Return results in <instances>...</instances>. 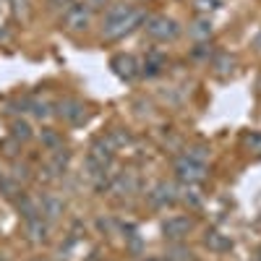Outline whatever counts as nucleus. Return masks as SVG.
<instances>
[{
  "mask_svg": "<svg viewBox=\"0 0 261 261\" xmlns=\"http://www.w3.org/2000/svg\"><path fill=\"white\" fill-rule=\"evenodd\" d=\"M146 21V11L139 6H128V3H113L105 11L102 18V37L107 42H115L128 37L130 32H136L139 27H144Z\"/></svg>",
  "mask_w": 261,
  "mask_h": 261,
  "instance_id": "1",
  "label": "nucleus"
},
{
  "mask_svg": "<svg viewBox=\"0 0 261 261\" xmlns=\"http://www.w3.org/2000/svg\"><path fill=\"white\" fill-rule=\"evenodd\" d=\"M144 32H146L149 39L167 45V42H175V39L180 37L183 29H180V24H178L175 18L157 13V16H146V21H144Z\"/></svg>",
  "mask_w": 261,
  "mask_h": 261,
  "instance_id": "2",
  "label": "nucleus"
},
{
  "mask_svg": "<svg viewBox=\"0 0 261 261\" xmlns=\"http://www.w3.org/2000/svg\"><path fill=\"white\" fill-rule=\"evenodd\" d=\"M175 178L180 183H188V186H196V183H204L206 175H209V170H206V162H196L191 157H178L175 160Z\"/></svg>",
  "mask_w": 261,
  "mask_h": 261,
  "instance_id": "3",
  "label": "nucleus"
},
{
  "mask_svg": "<svg viewBox=\"0 0 261 261\" xmlns=\"http://www.w3.org/2000/svg\"><path fill=\"white\" fill-rule=\"evenodd\" d=\"M63 21L71 32H81V29H89L92 24V8L84 6V3H71L63 8Z\"/></svg>",
  "mask_w": 261,
  "mask_h": 261,
  "instance_id": "4",
  "label": "nucleus"
},
{
  "mask_svg": "<svg viewBox=\"0 0 261 261\" xmlns=\"http://www.w3.org/2000/svg\"><path fill=\"white\" fill-rule=\"evenodd\" d=\"M55 115L65 123H71V125H81L86 120V107H84V102H79L73 97H63L55 105Z\"/></svg>",
  "mask_w": 261,
  "mask_h": 261,
  "instance_id": "5",
  "label": "nucleus"
},
{
  "mask_svg": "<svg viewBox=\"0 0 261 261\" xmlns=\"http://www.w3.org/2000/svg\"><path fill=\"white\" fill-rule=\"evenodd\" d=\"M193 227H196V222H193V217H188V214H172V217H167V220L162 222V232H165L167 241H183Z\"/></svg>",
  "mask_w": 261,
  "mask_h": 261,
  "instance_id": "6",
  "label": "nucleus"
},
{
  "mask_svg": "<svg viewBox=\"0 0 261 261\" xmlns=\"http://www.w3.org/2000/svg\"><path fill=\"white\" fill-rule=\"evenodd\" d=\"M146 199H149V204L154 206V209H165V206H170V204L178 201V186L162 180V183H157L154 188L146 193Z\"/></svg>",
  "mask_w": 261,
  "mask_h": 261,
  "instance_id": "7",
  "label": "nucleus"
},
{
  "mask_svg": "<svg viewBox=\"0 0 261 261\" xmlns=\"http://www.w3.org/2000/svg\"><path fill=\"white\" fill-rule=\"evenodd\" d=\"M110 68L123 79V81H134L141 76V63L134 58V55H115L110 60Z\"/></svg>",
  "mask_w": 261,
  "mask_h": 261,
  "instance_id": "8",
  "label": "nucleus"
},
{
  "mask_svg": "<svg viewBox=\"0 0 261 261\" xmlns=\"http://www.w3.org/2000/svg\"><path fill=\"white\" fill-rule=\"evenodd\" d=\"M63 212H65V201L58 193H42L39 196V214L45 217L47 222H55Z\"/></svg>",
  "mask_w": 261,
  "mask_h": 261,
  "instance_id": "9",
  "label": "nucleus"
},
{
  "mask_svg": "<svg viewBox=\"0 0 261 261\" xmlns=\"http://www.w3.org/2000/svg\"><path fill=\"white\" fill-rule=\"evenodd\" d=\"M204 246H206L209 251L225 253V251L232 248V241H230V235H225V232H220V230H206V235H204Z\"/></svg>",
  "mask_w": 261,
  "mask_h": 261,
  "instance_id": "10",
  "label": "nucleus"
},
{
  "mask_svg": "<svg viewBox=\"0 0 261 261\" xmlns=\"http://www.w3.org/2000/svg\"><path fill=\"white\" fill-rule=\"evenodd\" d=\"M167 65V60H165V55H160V53H149L144 60H141V76H160L162 73V68Z\"/></svg>",
  "mask_w": 261,
  "mask_h": 261,
  "instance_id": "11",
  "label": "nucleus"
},
{
  "mask_svg": "<svg viewBox=\"0 0 261 261\" xmlns=\"http://www.w3.org/2000/svg\"><path fill=\"white\" fill-rule=\"evenodd\" d=\"M16 209H18V214H21V220H24V222L39 217V201L37 199H29L27 193L16 196Z\"/></svg>",
  "mask_w": 261,
  "mask_h": 261,
  "instance_id": "12",
  "label": "nucleus"
},
{
  "mask_svg": "<svg viewBox=\"0 0 261 261\" xmlns=\"http://www.w3.org/2000/svg\"><path fill=\"white\" fill-rule=\"evenodd\" d=\"M24 225H27V235H29L32 243H42L47 238V220L42 214L34 217V220H27Z\"/></svg>",
  "mask_w": 261,
  "mask_h": 261,
  "instance_id": "13",
  "label": "nucleus"
},
{
  "mask_svg": "<svg viewBox=\"0 0 261 261\" xmlns=\"http://www.w3.org/2000/svg\"><path fill=\"white\" fill-rule=\"evenodd\" d=\"M212 32H214V27H212L209 16H199V18H196L193 24L188 27V34H191L193 39H209Z\"/></svg>",
  "mask_w": 261,
  "mask_h": 261,
  "instance_id": "14",
  "label": "nucleus"
},
{
  "mask_svg": "<svg viewBox=\"0 0 261 261\" xmlns=\"http://www.w3.org/2000/svg\"><path fill=\"white\" fill-rule=\"evenodd\" d=\"M27 110H29L34 118H39V120H47L50 115H55L53 107H50V102H47V99H39V97L27 99Z\"/></svg>",
  "mask_w": 261,
  "mask_h": 261,
  "instance_id": "15",
  "label": "nucleus"
},
{
  "mask_svg": "<svg viewBox=\"0 0 261 261\" xmlns=\"http://www.w3.org/2000/svg\"><path fill=\"white\" fill-rule=\"evenodd\" d=\"M11 136L21 144V141H29L34 134H32V125H29L27 120H13V123H11Z\"/></svg>",
  "mask_w": 261,
  "mask_h": 261,
  "instance_id": "16",
  "label": "nucleus"
},
{
  "mask_svg": "<svg viewBox=\"0 0 261 261\" xmlns=\"http://www.w3.org/2000/svg\"><path fill=\"white\" fill-rule=\"evenodd\" d=\"M42 144H45L50 151H58V149H63V139H60V134H58V130H53V128H45V130H42Z\"/></svg>",
  "mask_w": 261,
  "mask_h": 261,
  "instance_id": "17",
  "label": "nucleus"
},
{
  "mask_svg": "<svg viewBox=\"0 0 261 261\" xmlns=\"http://www.w3.org/2000/svg\"><path fill=\"white\" fill-rule=\"evenodd\" d=\"M193 6H196V11H199L201 16H209V13L222 8V0H193Z\"/></svg>",
  "mask_w": 261,
  "mask_h": 261,
  "instance_id": "18",
  "label": "nucleus"
},
{
  "mask_svg": "<svg viewBox=\"0 0 261 261\" xmlns=\"http://www.w3.org/2000/svg\"><path fill=\"white\" fill-rule=\"evenodd\" d=\"M0 191H3L6 196H11V199L21 196V186H18L16 178H0Z\"/></svg>",
  "mask_w": 261,
  "mask_h": 261,
  "instance_id": "19",
  "label": "nucleus"
},
{
  "mask_svg": "<svg viewBox=\"0 0 261 261\" xmlns=\"http://www.w3.org/2000/svg\"><path fill=\"white\" fill-rule=\"evenodd\" d=\"M243 144L253 151V154H261V130H251V134H246Z\"/></svg>",
  "mask_w": 261,
  "mask_h": 261,
  "instance_id": "20",
  "label": "nucleus"
},
{
  "mask_svg": "<svg viewBox=\"0 0 261 261\" xmlns=\"http://www.w3.org/2000/svg\"><path fill=\"white\" fill-rule=\"evenodd\" d=\"M186 157H191L196 162H204L206 160V146H191V149H186Z\"/></svg>",
  "mask_w": 261,
  "mask_h": 261,
  "instance_id": "21",
  "label": "nucleus"
},
{
  "mask_svg": "<svg viewBox=\"0 0 261 261\" xmlns=\"http://www.w3.org/2000/svg\"><path fill=\"white\" fill-rule=\"evenodd\" d=\"M11 3H13V8L21 13V11H27L29 8V0H11Z\"/></svg>",
  "mask_w": 261,
  "mask_h": 261,
  "instance_id": "22",
  "label": "nucleus"
},
{
  "mask_svg": "<svg viewBox=\"0 0 261 261\" xmlns=\"http://www.w3.org/2000/svg\"><path fill=\"white\" fill-rule=\"evenodd\" d=\"M86 6H89V8H99V6H105V0H89Z\"/></svg>",
  "mask_w": 261,
  "mask_h": 261,
  "instance_id": "23",
  "label": "nucleus"
},
{
  "mask_svg": "<svg viewBox=\"0 0 261 261\" xmlns=\"http://www.w3.org/2000/svg\"><path fill=\"white\" fill-rule=\"evenodd\" d=\"M253 47H256V50H258V53H261V34H258V37H256V39H253Z\"/></svg>",
  "mask_w": 261,
  "mask_h": 261,
  "instance_id": "24",
  "label": "nucleus"
},
{
  "mask_svg": "<svg viewBox=\"0 0 261 261\" xmlns=\"http://www.w3.org/2000/svg\"><path fill=\"white\" fill-rule=\"evenodd\" d=\"M141 261H162V258H151V256H146V258H141Z\"/></svg>",
  "mask_w": 261,
  "mask_h": 261,
  "instance_id": "25",
  "label": "nucleus"
},
{
  "mask_svg": "<svg viewBox=\"0 0 261 261\" xmlns=\"http://www.w3.org/2000/svg\"><path fill=\"white\" fill-rule=\"evenodd\" d=\"M0 6H3V0H0Z\"/></svg>",
  "mask_w": 261,
  "mask_h": 261,
  "instance_id": "26",
  "label": "nucleus"
}]
</instances>
